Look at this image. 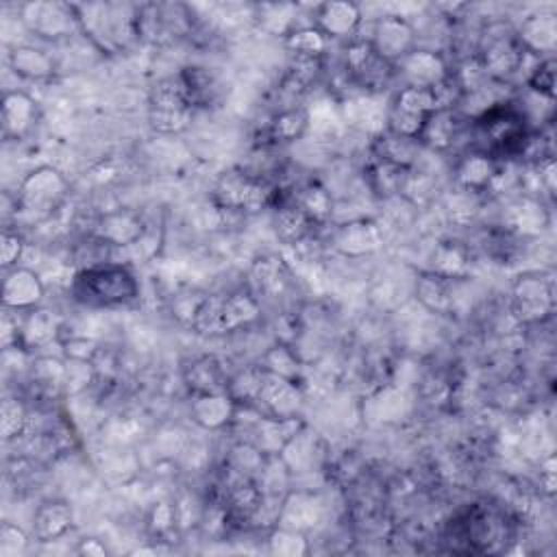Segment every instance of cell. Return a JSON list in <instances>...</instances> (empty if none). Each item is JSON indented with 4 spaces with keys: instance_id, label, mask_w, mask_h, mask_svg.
I'll use <instances>...</instances> for the list:
<instances>
[{
    "instance_id": "1",
    "label": "cell",
    "mask_w": 557,
    "mask_h": 557,
    "mask_svg": "<svg viewBox=\"0 0 557 557\" xmlns=\"http://www.w3.org/2000/svg\"><path fill=\"white\" fill-rule=\"evenodd\" d=\"M78 298L89 302H120L133 296V278L122 268L89 270L78 278Z\"/></svg>"
},
{
    "instance_id": "2",
    "label": "cell",
    "mask_w": 557,
    "mask_h": 557,
    "mask_svg": "<svg viewBox=\"0 0 557 557\" xmlns=\"http://www.w3.org/2000/svg\"><path fill=\"white\" fill-rule=\"evenodd\" d=\"M479 126L483 128L490 146L494 150H513L520 139L524 137V128L522 122L518 117V113H513L511 109H494L490 113H485L479 122Z\"/></svg>"
}]
</instances>
